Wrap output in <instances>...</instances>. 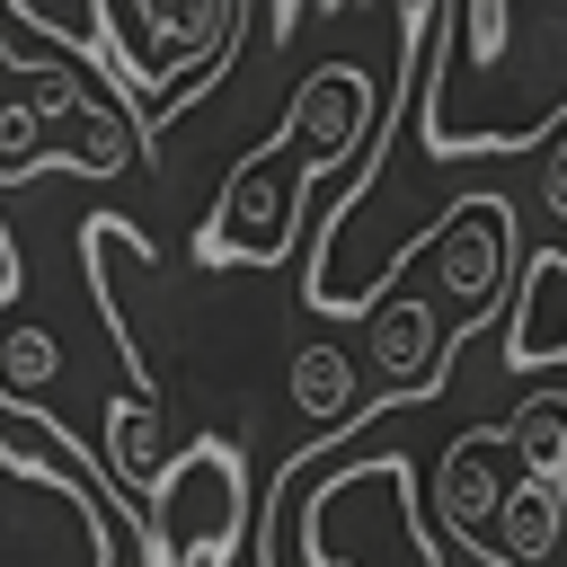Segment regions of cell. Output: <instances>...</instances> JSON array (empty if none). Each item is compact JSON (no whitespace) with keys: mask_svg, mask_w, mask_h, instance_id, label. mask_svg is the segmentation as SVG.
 <instances>
[{"mask_svg":"<svg viewBox=\"0 0 567 567\" xmlns=\"http://www.w3.org/2000/svg\"><path fill=\"white\" fill-rule=\"evenodd\" d=\"M567 133V0H434L416 142L434 159H514Z\"/></svg>","mask_w":567,"mask_h":567,"instance_id":"1","label":"cell"},{"mask_svg":"<svg viewBox=\"0 0 567 567\" xmlns=\"http://www.w3.org/2000/svg\"><path fill=\"white\" fill-rule=\"evenodd\" d=\"M381 80L363 62H310L284 124L221 177L204 230H195V266L221 275V266H248V275H275L292 248H301V213H310V186L346 159H363L372 124H381Z\"/></svg>","mask_w":567,"mask_h":567,"instance_id":"2","label":"cell"},{"mask_svg":"<svg viewBox=\"0 0 567 567\" xmlns=\"http://www.w3.org/2000/svg\"><path fill=\"white\" fill-rule=\"evenodd\" d=\"M0 567H115L106 470L44 408L0 390Z\"/></svg>","mask_w":567,"mask_h":567,"instance_id":"3","label":"cell"},{"mask_svg":"<svg viewBox=\"0 0 567 567\" xmlns=\"http://www.w3.org/2000/svg\"><path fill=\"white\" fill-rule=\"evenodd\" d=\"M239 18H248V0H89L97 71H106V89L133 106L142 142H151L186 97H204V89L230 71Z\"/></svg>","mask_w":567,"mask_h":567,"instance_id":"4","label":"cell"},{"mask_svg":"<svg viewBox=\"0 0 567 567\" xmlns=\"http://www.w3.org/2000/svg\"><path fill=\"white\" fill-rule=\"evenodd\" d=\"M133 532L151 567H221L248 540V470L239 443L195 434L177 461L151 470V487L133 496Z\"/></svg>","mask_w":567,"mask_h":567,"instance_id":"5","label":"cell"},{"mask_svg":"<svg viewBox=\"0 0 567 567\" xmlns=\"http://www.w3.org/2000/svg\"><path fill=\"white\" fill-rule=\"evenodd\" d=\"M514 204L505 195H461L443 221H434V292L452 301V337L461 328H487L496 319V301L514 292L505 275H514V221H505Z\"/></svg>","mask_w":567,"mask_h":567,"instance_id":"6","label":"cell"},{"mask_svg":"<svg viewBox=\"0 0 567 567\" xmlns=\"http://www.w3.org/2000/svg\"><path fill=\"white\" fill-rule=\"evenodd\" d=\"M496 452H514L505 443V425H470V434H452V452L434 461V505H443V523H452V540L461 549H478V558H496Z\"/></svg>","mask_w":567,"mask_h":567,"instance_id":"7","label":"cell"},{"mask_svg":"<svg viewBox=\"0 0 567 567\" xmlns=\"http://www.w3.org/2000/svg\"><path fill=\"white\" fill-rule=\"evenodd\" d=\"M505 363L514 372H549L567 363V248H540L514 284V310H505Z\"/></svg>","mask_w":567,"mask_h":567,"instance_id":"8","label":"cell"},{"mask_svg":"<svg viewBox=\"0 0 567 567\" xmlns=\"http://www.w3.org/2000/svg\"><path fill=\"white\" fill-rule=\"evenodd\" d=\"M372 363L408 390H434L443 381V346H452V319L434 301H372Z\"/></svg>","mask_w":567,"mask_h":567,"instance_id":"9","label":"cell"},{"mask_svg":"<svg viewBox=\"0 0 567 567\" xmlns=\"http://www.w3.org/2000/svg\"><path fill=\"white\" fill-rule=\"evenodd\" d=\"M567 532V505H558V478L549 470H523L505 496H496V558L505 567H540Z\"/></svg>","mask_w":567,"mask_h":567,"instance_id":"10","label":"cell"},{"mask_svg":"<svg viewBox=\"0 0 567 567\" xmlns=\"http://www.w3.org/2000/svg\"><path fill=\"white\" fill-rule=\"evenodd\" d=\"M284 390H292L301 425L337 434V416H354V354L346 346H292L284 354Z\"/></svg>","mask_w":567,"mask_h":567,"instance_id":"11","label":"cell"},{"mask_svg":"<svg viewBox=\"0 0 567 567\" xmlns=\"http://www.w3.org/2000/svg\"><path fill=\"white\" fill-rule=\"evenodd\" d=\"M53 372H62L53 328H9V337H0V390H9V399H35Z\"/></svg>","mask_w":567,"mask_h":567,"instance_id":"12","label":"cell"},{"mask_svg":"<svg viewBox=\"0 0 567 567\" xmlns=\"http://www.w3.org/2000/svg\"><path fill=\"white\" fill-rule=\"evenodd\" d=\"M558 505H567V461H558Z\"/></svg>","mask_w":567,"mask_h":567,"instance_id":"13","label":"cell"}]
</instances>
